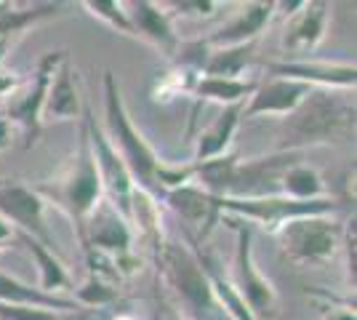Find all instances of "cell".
<instances>
[{"label": "cell", "mask_w": 357, "mask_h": 320, "mask_svg": "<svg viewBox=\"0 0 357 320\" xmlns=\"http://www.w3.org/2000/svg\"><path fill=\"white\" fill-rule=\"evenodd\" d=\"M73 299L83 307V310H93V307L99 310V307L112 305V302L118 299V289H115L112 283L102 280V277H96V275H89V280H86L80 289L73 291Z\"/></svg>", "instance_id": "83f0119b"}, {"label": "cell", "mask_w": 357, "mask_h": 320, "mask_svg": "<svg viewBox=\"0 0 357 320\" xmlns=\"http://www.w3.org/2000/svg\"><path fill=\"white\" fill-rule=\"evenodd\" d=\"M304 153L296 150H275L269 155L240 160L232 168L229 187L224 198H275L280 195V179L291 166L301 163Z\"/></svg>", "instance_id": "8fae6325"}, {"label": "cell", "mask_w": 357, "mask_h": 320, "mask_svg": "<svg viewBox=\"0 0 357 320\" xmlns=\"http://www.w3.org/2000/svg\"><path fill=\"white\" fill-rule=\"evenodd\" d=\"M8 48H11V40H0V64H3V59H6Z\"/></svg>", "instance_id": "8d00e7d4"}, {"label": "cell", "mask_w": 357, "mask_h": 320, "mask_svg": "<svg viewBox=\"0 0 357 320\" xmlns=\"http://www.w3.org/2000/svg\"><path fill=\"white\" fill-rule=\"evenodd\" d=\"M109 320H139L136 315H131V312H118V315H112Z\"/></svg>", "instance_id": "74e56055"}, {"label": "cell", "mask_w": 357, "mask_h": 320, "mask_svg": "<svg viewBox=\"0 0 357 320\" xmlns=\"http://www.w3.org/2000/svg\"><path fill=\"white\" fill-rule=\"evenodd\" d=\"M67 3H32V6H14V3H0V40H11L14 35L24 32L27 27L67 14Z\"/></svg>", "instance_id": "cb8c5ba5"}, {"label": "cell", "mask_w": 357, "mask_h": 320, "mask_svg": "<svg viewBox=\"0 0 357 320\" xmlns=\"http://www.w3.org/2000/svg\"><path fill=\"white\" fill-rule=\"evenodd\" d=\"M105 134L123 158V163H126L131 179H134L136 192L160 203L163 200V187H160L163 160L158 158L152 144L134 125L128 109L123 105L118 80L109 70L105 73Z\"/></svg>", "instance_id": "7a4b0ae2"}, {"label": "cell", "mask_w": 357, "mask_h": 320, "mask_svg": "<svg viewBox=\"0 0 357 320\" xmlns=\"http://www.w3.org/2000/svg\"><path fill=\"white\" fill-rule=\"evenodd\" d=\"M344 227L331 216H301L275 229L283 257L296 267H323L342 248Z\"/></svg>", "instance_id": "5b68a950"}, {"label": "cell", "mask_w": 357, "mask_h": 320, "mask_svg": "<svg viewBox=\"0 0 357 320\" xmlns=\"http://www.w3.org/2000/svg\"><path fill=\"white\" fill-rule=\"evenodd\" d=\"M89 312V310H86ZM86 312H80V315H75V318H64V315H56L54 320H86Z\"/></svg>", "instance_id": "f35d334b"}, {"label": "cell", "mask_w": 357, "mask_h": 320, "mask_svg": "<svg viewBox=\"0 0 357 320\" xmlns=\"http://www.w3.org/2000/svg\"><path fill=\"white\" fill-rule=\"evenodd\" d=\"M80 93L75 86V70L70 56H64L56 67V73L51 77V86L45 93L43 115L40 121L59 123V121H80Z\"/></svg>", "instance_id": "44dd1931"}, {"label": "cell", "mask_w": 357, "mask_h": 320, "mask_svg": "<svg viewBox=\"0 0 357 320\" xmlns=\"http://www.w3.org/2000/svg\"><path fill=\"white\" fill-rule=\"evenodd\" d=\"M259 80H227V77H206L200 75L195 80L192 93L197 99V105L203 102H219V105H245V99H251V93L256 91Z\"/></svg>", "instance_id": "d4e9b609"}, {"label": "cell", "mask_w": 357, "mask_h": 320, "mask_svg": "<svg viewBox=\"0 0 357 320\" xmlns=\"http://www.w3.org/2000/svg\"><path fill=\"white\" fill-rule=\"evenodd\" d=\"M77 243L83 245L86 254L93 251V254H102V257L115 261L118 277H131L139 270V264H142L134 257V251H131V245H134V224L126 222L105 198L99 200L96 208L89 213Z\"/></svg>", "instance_id": "8992f818"}, {"label": "cell", "mask_w": 357, "mask_h": 320, "mask_svg": "<svg viewBox=\"0 0 357 320\" xmlns=\"http://www.w3.org/2000/svg\"><path fill=\"white\" fill-rule=\"evenodd\" d=\"M163 203L178 216V222L184 224V232L203 243L216 224H222V208H219V198H213L208 192H203L197 184H181L176 190H168L163 195Z\"/></svg>", "instance_id": "4fadbf2b"}, {"label": "cell", "mask_w": 357, "mask_h": 320, "mask_svg": "<svg viewBox=\"0 0 357 320\" xmlns=\"http://www.w3.org/2000/svg\"><path fill=\"white\" fill-rule=\"evenodd\" d=\"M0 216L14 227V232H27L54 251V235L45 222V200L27 184L16 179H0Z\"/></svg>", "instance_id": "7c38bea8"}, {"label": "cell", "mask_w": 357, "mask_h": 320, "mask_svg": "<svg viewBox=\"0 0 357 320\" xmlns=\"http://www.w3.org/2000/svg\"><path fill=\"white\" fill-rule=\"evenodd\" d=\"M240 121H243V105L224 107L222 112L213 118V123H211L208 128L197 134V139H195V153L190 163H206V160L227 155Z\"/></svg>", "instance_id": "7402d4cb"}, {"label": "cell", "mask_w": 357, "mask_h": 320, "mask_svg": "<svg viewBox=\"0 0 357 320\" xmlns=\"http://www.w3.org/2000/svg\"><path fill=\"white\" fill-rule=\"evenodd\" d=\"M269 77H285L296 80L310 89H336V91H355L357 70L349 61H317V59H298V61H267L264 64Z\"/></svg>", "instance_id": "5bb4252c"}, {"label": "cell", "mask_w": 357, "mask_h": 320, "mask_svg": "<svg viewBox=\"0 0 357 320\" xmlns=\"http://www.w3.org/2000/svg\"><path fill=\"white\" fill-rule=\"evenodd\" d=\"M158 320H184V318L176 312V307H171L165 299H160L158 302Z\"/></svg>", "instance_id": "e575fe53"}, {"label": "cell", "mask_w": 357, "mask_h": 320, "mask_svg": "<svg viewBox=\"0 0 357 320\" xmlns=\"http://www.w3.org/2000/svg\"><path fill=\"white\" fill-rule=\"evenodd\" d=\"M14 235L27 245V251L32 254V259H35L38 270H40V286L38 289L45 291V294H56V296H73L75 283L59 257L48 245L35 241L32 235H27V232H14Z\"/></svg>", "instance_id": "603a6c76"}, {"label": "cell", "mask_w": 357, "mask_h": 320, "mask_svg": "<svg viewBox=\"0 0 357 320\" xmlns=\"http://www.w3.org/2000/svg\"><path fill=\"white\" fill-rule=\"evenodd\" d=\"M0 302L3 305L16 307H32V310H45L54 315H80L86 312L83 307L75 302L73 296H56V294H45L38 286H27L14 275L0 270Z\"/></svg>", "instance_id": "ffe728a7"}, {"label": "cell", "mask_w": 357, "mask_h": 320, "mask_svg": "<svg viewBox=\"0 0 357 320\" xmlns=\"http://www.w3.org/2000/svg\"><path fill=\"white\" fill-rule=\"evenodd\" d=\"M3 248H6V245H3V243H0V251H3Z\"/></svg>", "instance_id": "ab89813d"}, {"label": "cell", "mask_w": 357, "mask_h": 320, "mask_svg": "<svg viewBox=\"0 0 357 320\" xmlns=\"http://www.w3.org/2000/svg\"><path fill=\"white\" fill-rule=\"evenodd\" d=\"M19 83H22V77H16V73L3 70V64H0V102H3L8 93H14L16 89H19Z\"/></svg>", "instance_id": "d6a6232c"}, {"label": "cell", "mask_w": 357, "mask_h": 320, "mask_svg": "<svg viewBox=\"0 0 357 320\" xmlns=\"http://www.w3.org/2000/svg\"><path fill=\"white\" fill-rule=\"evenodd\" d=\"M54 312L45 310H32V307H16V305H3L0 302V320H54Z\"/></svg>", "instance_id": "f546056e"}, {"label": "cell", "mask_w": 357, "mask_h": 320, "mask_svg": "<svg viewBox=\"0 0 357 320\" xmlns=\"http://www.w3.org/2000/svg\"><path fill=\"white\" fill-rule=\"evenodd\" d=\"M355 139V96L336 89H312L278 128V150L339 144Z\"/></svg>", "instance_id": "6da1fadb"}, {"label": "cell", "mask_w": 357, "mask_h": 320, "mask_svg": "<svg viewBox=\"0 0 357 320\" xmlns=\"http://www.w3.org/2000/svg\"><path fill=\"white\" fill-rule=\"evenodd\" d=\"M222 213H232L243 222H256L275 235V229L301 216H333L344 211V203L336 198H317V200H291L283 195L275 198H219Z\"/></svg>", "instance_id": "30bf717a"}, {"label": "cell", "mask_w": 357, "mask_h": 320, "mask_svg": "<svg viewBox=\"0 0 357 320\" xmlns=\"http://www.w3.org/2000/svg\"><path fill=\"white\" fill-rule=\"evenodd\" d=\"M328 27V3L312 0V3H301L296 11L291 14L285 24L283 40V61H298L310 59L312 51L320 46V40L326 38Z\"/></svg>", "instance_id": "9a60e30c"}, {"label": "cell", "mask_w": 357, "mask_h": 320, "mask_svg": "<svg viewBox=\"0 0 357 320\" xmlns=\"http://www.w3.org/2000/svg\"><path fill=\"white\" fill-rule=\"evenodd\" d=\"M155 264L158 277H163L165 289L176 299L178 315L184 320H213L222 310L211 294L208 277L203 273L200 261L192 254V248L184 243H176L171 238L155 241Z\"/></svg>", "instance_id": "277c9868"}, {"label": "cell", "mask_w": 357, "mask_h": 320, "mask_svg": "<svg viewBox=\"0 0 357 320\" xmlns=\"http://www.w3.org/2000/svg\"><path fill=\"white\" fill-rule=\"evenodd\" d=\"M280 195L291 200L326 198V182H323V176L312 166H307L301 160V163L291 166L283 174V179H280Z\"/></svg>", "instance_id": "4316f807"}, {"label": "cell", "mask_w": 357, "mask_h": 320, "mask_svg": "<svg viewBox=\"0 0 357 320\" xmlns=\"http://www.w3.org/2000/svg\"><path fill=\"white\" fill-rule=\"evenodd\" d=\"M83 125H86V134H89L91 155H93V163H96V171H99V179H102L105 200L126 219V222L134 224L136 222V187H134L131 174H128V168H126L123 158L118 155V150L112 147V142L107 139L105 128L96 123L91 107L83 109Z\"/></svg>", "instance_id": "ba28073f"}, {"label": "cell", "mask_w": 357, "mask_h": 320, "mask_svg": "<svg viewBox=\"0 0 357 320\" xmlns=\"http://www.w3.org/2000/svg\"><path fill=\"white\" fill-rule=\"evenodd\" d=\"M272 16H275V3L272 0L245 3L229 22H224L219 30L211 32L208 38H203V40H206L208 48H232L245 46V43H256Z\"/></svg>", "instance_id": "2e32d148"}, {"label": "cell", "mask_w": 357, "mask_h": 320, "mask_svg": "<svg viewBox=\"0 0 357 320\" xmlns=\"http://www.w3.org/2000/svg\"><path fill=\"white\" fill-rule=\"evenodd\" d=\"M32 190L43 200L54 203V206L73 222L75 232H77V238H80L89 213L96 208L99 200L105 198L102 179H99V171H96L93 155H91L89 134H86L83 118H80V142H77L75 155L67 160V166L61 168L56 176L38 182Z\"/></svg>", "instance_id": "3957f363"}, {"label": "cell", "mask_w": 357, "mask_h": 320, "mask_svg": "<svg viewBox=\"0 0 357 320\" xmlns=\"http://www.w3.org/2000/svg\"><path fill=\"white\" fill-rule=\"evenodd\" d=\"M11 235H14V227H11V224H8V222L0 216V243L6 245L8 241H11Z\"/></svg>", "instance_id": "d590c367"}, {"label": "cell", "mask_w": 357, "mask_h": 320, "mask_svg": "<svg viewBox=\"0 0 357 320\" xmlns=\"http://www.w3.org/2000/svg\"><path fill=\"white\" fill-rule=\"evenodd\" d=\"M253 51H256V43H245V46L232 48H211L208 61H206L200 75L240 80V75L248 70V64L253 61Z\"/></svg>", "instance_id": "484cf974"}, {"label": "cell", "mask_w": 357, "mask_h": 320, "mask_svg": "<svg viewBox=\"0 0 357 320\" xmlns=\"http://www.w3.org/2000/svg\"><path fill=\"white\" fill-rule=\"evenodd\" d=\"M312 91L310 86L296 83V80H285V77H267L259 80L256 91L251 99L243 105V118H259V115H291L304 96Z\"/></svg>", "instance_id": "e0dca14e"}, {"label": "cell", "mask_w": 357, "mask_h": 320, "mask_svg": "<svg viewBox=\"0 0 357 320\" xmlns=\"http://www.w3.org/2000/svg\"><path fill=\"white\" fill-rule=\"evenodd\" d=\"M181 238H184V243L192 248V254L197 257V261H200L203 273H206V277H208L211 294H213L216 305H219V310H222V315H227L229 320H256L251 315V310L245 307V302L240 299V294L235 291L232 280L224 275L219 259H216L213 254H208V251L203 248V243L192 241V238H190L184 229H181Z\"/></svg>", "instance_id": "d6986e66"}, {"label": "cell", "mask_w": 357, "mask_h": 320, "mask_svg": "<svg viewBox=\"0 0 357 320\" xmlns=\"http://www.w3.org/2000/svg\"><path fill=\"white\" fill-rule=\"evenodd\" d=\"M83 8L93 19L105 22L107 27H112L115 32H123V35L134 38V30H131V22H128V14H126L123 3H115V0H86Z\"/></svg>", "instance_id": "f1b7e54d"}, {"label": "cell", "mask_w": 357, "mask_h": 320, "mask_svg": "<svg viewBox=\"0 0 357 320\" xmlns=\"http://www.w3.org/2000/svg\"><path fill=\"white\" fill-rule=\"evenodd\" d=\"M67 56V51H51L45 54L43 59L38 61L35 73H32L27 80L19 83V89L14 93H8L3 102H0V109L3 115L8 118L11 125H16L24 137V147L30 150L32 144L38 142L40 131H43V102L45 93H48V86H51V77L56 73L59 61Z\"/></svg>", "instance_id": "9c48e42d"}, {"label": "cell", "mask_w": 357, "mask_h": 320, "mask_svg": "<svg viewBox=\"0 0 357 320\" xmlns=\"http://www.w3.org/2000/svg\"><path fill=\"white\" fill-rule=\"evenodd\" d=\"M320 320H357L355 302H344L339 307H323V318Z\"/></svg>", "instance_id": "1f68e13d"}, {"label": "cell", "mask_w": 357, "mask_h": 320, "mask_svg": "<svg viewBox=\"0 0 357 320\" xmlns=\"http://www.w3.org/2000/svg\"><path fill=\"white\" fill-rule=\"evenodd\" d=\"M126 11L128 14V22H131V30H134V38H142L152 46L158 48L160 54H165L168 59H174L178 48V35L174 30V19L168 16L160 3H149V0H136V3H128Z\"/></svg>", "instance_id": "ac0fdd59"}, {"label": "cell", "mask_w": 357, "mask_h": 320, "mask_svg": "<svg viewBox=\"0 0 357 320\" xmlns=\"http://www.w3.org/2000/svg\"><path fill=\"white\" fill-rule=\"evenodd\" d=\"M168 8H176V11H168V16L174 19V14L178 16H213V11L219 8L216 3H208V0H181V3H168Z\"/></svg>", "instance_id": "4dcf8cb0"}, {"label": "cell", "mask_w": 357, "mask_h": 320, "mask_svg": "<svg viewBox=\"0 0 357 320\" xmlns=\"http://www.w3.org/2000/svg\"><path fill=\"white\" fill-rule=\"evenodd\" d=\"M227 222L238 235V245H235V259H232V286L240 294V299L251 310L256 320H275L278 315V291L259 273L256 259H253V235L248 222H243L232 213H224L222 224Z\"/></svg>", "instance_id": "52a82bcc"}, {"label": "cell", "mask_w": 357, "mask_h": 320, "mask_svg": "<svg viewBox=\"0 0 357 320\" xmlns=\"http://www.w3.org/2000/svg\"><path fill=\"white\" fill-rule=\"evenodd\" d=\"M11 137H14V125L8 123V118H6L3 109H0V153L11 147Z\"/></svg>", "instance_id": "836d02e7"}]
</instances>
